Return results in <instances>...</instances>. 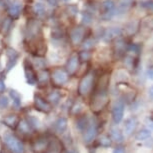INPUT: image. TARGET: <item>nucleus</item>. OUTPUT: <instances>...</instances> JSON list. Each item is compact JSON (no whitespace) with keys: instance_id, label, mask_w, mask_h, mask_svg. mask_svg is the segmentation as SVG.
<instances>
[{"instance_id":"1","label":"nucleus","mask_w":153,"mask_h":153,"mask_svg":"<svg viewBox=\"0 0 153 153\" xmlns=\"http://www.w3.org/2000/svg\"><path fill=\"white\" fill-rule=\"evenodd\" d=\"M108 84L109 76L107 74L101 76L95 86L94 93L92 95L91 109L95 112L102 110L108 103Z\"/></svg>"},{"instance_id":"2","label":"nucleus","mask_w":153,"mask_h":153,"mask_svg":"<svg viewBox=\"0 0 153 153\" xmlns=\"http://www.w3.org/2000/svg\"><path fill=\"white\" fill-rule=\"evenodd\" d=\"M3 142L11 153H24L25 152L24 145H23L22 141L17 136H15L13 133H11V132L4 133Z\"/></svg>"},{"instance_id":"3","label":"nucleus","mask_w":153,"mask_h":153,"mask_svg":"<svg viewBox=\"0 0 153 153\" xmlns=\"http://www.w3.org/2000/svg\"><path fill=\"white\" fill-rule=\"evenodd\" d=\"M94 87V76L92 74H86L82 77L78 85V94L80 96H86Z\"/></svg>"},{"instance_id":"4","label":"nucleus","mask_w":153,"mask_h":153,"mask_svg":"<svg viewBox=\"0 0 153 153\" xmlns=\"http://www.w3.org/2000/svg\"><path fill=\"white\" fill-rule=\"evenodd\" d=\"M124 110H125V103L122 100H118L112 106V119H113L115 124L120 123L123 119Z\"/></svg>"},{"instance_id":"5","label":"nucleus","mask_w":153,"mask_h":153,"mask_svg":"<svg viewBox=\"0 0 153 153\" xmlns=\"http://www.w3.org/2000/svg\"><path fill=\"white\" fill-rule=\"evenodd\" d=\"M51 80L55 85H63L68 81V72L63 69L57 68L51 74Z\"/></svg>"},{"instance_id":"6","label":"nucleus","mask_w":153,"mask_h":153,"mask_svg":"<svg viewBox=\"0 0 153 153\" xmlns=\"http://www.w3.org/2000/svg\"><path fill=\"white\" fill-rule=\"evenodd\" d=\"M34 106L37 110L44 112V113H48L51 111V103L45 98H43L41 95L36 94L34 96Z\"/></svg>"},{"instance_id":"7","label":"nucleus","mask_w":153,"mask_h":153,"mask_svg":"<svg viewBox=\"0 0 153 153\" xmlns=\"http://www.w3.org/2000/svg\"><path fill=\"white\" fill-rule=\"evenodd\" d=\"M24 73H25V78L29 85H35L37 82V74L35 73L33 69V66L30 64L29 62L24 61Z\"/></svg>"},{"instance_id":"8","label":"nucleus","mask_w":153,"mask_h":153,"mask_svg":"<svg viewBox=\"0 0 153 153\" xmlns=\"http://www.w3.org/2000/svg\"><path fill=\"white\" fill-rule=\"evenodd\" d=\"M5 54H6V56L8 58L7 63H6V71H9L14 67V66H15L19 55H18V53H17L16 51L11 47L6 48V50H5Z\"/></svg>"},{"instance_id":"9","label":"nucleus","mask_w":153,"mask_h":153,"mask_svg":"<svg viewBox=\"0 0 153 153\" xmlns=\"http://www.w3.org/2000/svg\"><path fill=\"white\" fill-rule=\"evenodd\" d=\"M79 56L77 54H74L72 55L69 60L67 61V64H66V70H67L69 75H73L77 72L79 67Z\"/></svg>"},{"instance_id":"10","label":"nucleus","mask_w":153,"mask_h":153,"mask_svg":"<svg viewBox=\"0 0 153 153\" xmlns=\"http://www.w3.org/2000/svg\"><path fill=\"white\" fill-rule=\"evenodd\" d=\"M85 29L83 27H75L70 32V39L73 44H79L84 39Z\"/></svg>"},{"instance_id":"11","label":"nucleus","mask_w":153,"mask_h":153,"mask_svg":"<svg viewBox=\"0 0 153 153\" xmlns=\"http://www.w3.org/2000/svg\"><path fill=\"white\" fill-rule=\"evenodd\" d=\"M97 135V127L94 124H89V126L84 130V134H83V140L85 143L92 142Z\"/></svg>"},{"instance_id":"12","label":"nucleus","mask_w":153,"mask_h":153,"mask_svg":"<svg viewBox=\"0 0 153 153\" xmlns=\"http://www.w3.org/2000/svg\"><path fill=\"white\" fill-rule=\"evenodd\" d=\"M22 10V3L19 0H15L14 2L11 3V5L8 8V14L12 17V18H17Z\"/></svg>"},{"instance_id":"13","label":"nucleus","mask_w":153,"mask_h":153,"mask_svg":"<svg viewBox=\"0 0 153 153\" xmlns=\"http://www.w3.org/2000/svg\"><path fill=\"white\" fill-rule=\"evenodd\" d=\"M2 123H3L4 125L8 126L9 128L14 129L18 126L19 119H18V117H17V115L11 114V115H7V116H5L3 119H2Z\"/></svg>"},{"instance_id":"14","label":"nucleus","mask_w":153,"mask_h":153,"mask_svg":"<svg viewBox=\"0 0 153 153\" xmlns=\"http://www.w3.org/2000/svg\"><path fill=\"white\" fill-rule=\"evenodd\" d=\"M67 124H68L67 119L65 117H59L53 124L54 130L57 133H63L67 129Z\"/></svg>"},{"instance_id":"15","label":"nucleus","mask_w":153,"mask_h":153,"mask_svg":"<svg viewBox=\"0 0 153 153\" xmlns=\"http://www.w3.org/2000/svg\"><path fill=\"white\" fill-rule=\"evenodd\" d=\"M137 126V120L136 118L131 117L129 119L126 120L125 125H124V129H125V133L127 135H130L133 133V131H135V128Z\"/></svg>"},{"instance_id":"16","label":"nucleus","mask_w":153,"mask_h":153,"mask_svg":"<svg viewBox=\"0 0 153 153\" xmlns=\"http://www.w3.org/2000/svg\"><path fill=\"white\" fill-rule=\"evenodd\" d=\"M110 137L112 140L118 143L123 142V140H124L123 132L121 131L119 128H117V127H112L110 129Z\"/></svg>"},{"instance_id":"17","label":"nucleus","mask_w":153,"mask_h":153,"mask_svg":"<svg viewBox=\"0 0 153 153\" xmlns=\"http://www.w3.org/2000/svg\"><path fill=\"white\" fill-rule=\"evenodd\" d=\"M18 128H19L20 132H22V133H24V134H29L33 130V128L31 127V125L27 121V119H23L21 121H19Z\"/></svg>"},{"instance_id":"18","label":"nucleus","mask_w":153,"mask_h":153,"mask_svg":"<svg viewBox=\"0 0 153 153\" xmlns=\"http://www.w3.org/2000/svg\"><path fill=\"white\" fill-rule=\"evenodd\" d=\"M115 4L112 0H105L102 4H101V9H102L104 14H109L112 13V11L114 10Z\"/></svg>"},{"instance_id":"19","label":"nucleus","mask_w":153,"mask_h":153,"mask_svg":"<svg viewBox=\"0 0 153 153\" xmlns=\"http://www.w3.org/2000/svg\"><path fill=\"white\" fill-rule=\"evenodd\" d=\"M9 95H10V97L12 98L14 106H15V107H20V106H21V95L16 90H13V89H10L9 90Z\"/></svg>"},{"instance_id":"20","label":"nucleus","mask_w":153,"mask_h":153,"mask_svg":"<svg viewBox=\"0 0 153 153\" xmlns=\"http://www.w3.org/2000/svg\"><path fill=\"white\" fill-rule=\"evenodd\" d=\"M61 100V94L59 91H52L48 94V101L53 105H56L59 103V101Z\"/></svg>"},{"instance_id":"21","label":"nucleus","mask_w":153,"mask_h":153,"mask_svg":"<svg viewBox=\"0 0 153 153\" xmlns=\"http://www.w3.org/2000/svg\"><path fill=\"white\" fill-rule=\"evenodd\" d=\"M89 121L87 117H79L76 121V128L80 131H84L89 126Z\"/></svg>"},{"instance_id":"22","label":"nucleus","mask_w":153,"mask_h":153,"mask_svg":"<svg viewBox=\"0 0 153 153\" xmlns=\"http://www.w3.org/2000/svg\"><path fill=\"white\" fill-rule=\"evenodd\" d=\"M115 47V53H117L118 55H123L124 52H125V42L123 41L122 39H118L116 43L114 45Z\"/></svg>"},{"instance_id":"23","label":"nucleus","mask_w":153,"mask_h":153,"mask_svg":"<svg viewBox=\"0 0 153 153\" xmlns=\"http://www.w3.org/2000/svg\"><path fill=\"white\" fill-rule=\"evenodd\" d=\"M150 135H151V131L147 128H144V129H142V130H140L139 132H137L136 136H135V139L139 140V141L146 140L150 137Z\"/></svg>"},{"instance_id":"24","label":"nucleus","mask_w":153,"mask_h":153,"mask_svg":"<svg viewBox=\"0 0 153 153\" xmlns=\"http://www.w3.org/2000/svg\"><path fill=\"white\" fill-rule=\"evenodd\" d=\"M48 79H49L48 71L42 70L37 74V82H38L39 84H46V83L48 82Z\"/></svg>"},{"instance_id":"25","label":"nucleus","mask_w":153,"mask_h":153,"mask_svg":"<svg viewBox=\"0 0 153 153\" xmlns=\"http://www.w3.org/2000/svg\"><path fill=\"white\" fill-rule=\"evenodd\" d=\"M133 2H134V0H120L119 1V8L122 11H125L132 6Z\"/></svg>"},{"instance_id":"26","label":"nucleus","mask_w":153,"mask_h":153,"mask_svg":"<svg viewBox=\"0 0 153 153\" xmlns=\"http://www.w3.org/2000/svg\"><path fill=\"white\" fill-rule=\"evenodd\" d=\"M33 11H34V13L39 16L43 15V14L45 13V7H44V5L41 3H36L33 6Z\"/></svg>"},{"instance_id":"27","label":"nucleus","mask_w":153,"mask_h":153,"mask_svg":"<svg viewBox=\"0 0 153 153\" xmlns=\"http://www.w3.org/2000/svg\"><path fill=\"white\" fill-rule=\"evenodd\" d=\"M99 143L102 147H109L112 143L111 137L106 136V135H104V136H101L100 140H99Z\"/></svg>"},{"instance_id":"28","label":"nucleus","mask_w":153,"mask_h":153,"mask_svg":"<svg viewBox=\"0 0 153 153\" xmlns=\"http://www.w3.org/2000/svg\"><path fill=\"white\" fill-rule=\"evenodd\" d=\"M27 121L29 122V124L31 125V127H32L33 129H37L40 127V122L39 120L37 119L36 117L34 116H28L27 117Z\"/></svg>"},{"instance_id":"29","label":"nucleus","mask_w":153,"mask_h":153,"mask_svg":"<svg viewBox=\"0 0 153 153\" xmlns=\"http://www.w3.org/2000/svg\"><path fill=\"white\" fill-rule=\"evenodd\" d=\"M120 34V30L119 29H116V28H111L107 31V33L105 34V38L107 37L108 39H112V38H115L116 36H118Z\"/></svg>"},{"instance_id":"30","label":"nucleus","mask_w":153,"mask_h":153,"mask_svg":"<svg viewBox=\"0 0 153 153\" xmlns=\"http://www.w3.org/2000/svg\"><path fill=\"white\" fill-rule=\"evenodd\" d=\"M124 63L128 69H132L134 67V57L131 55H127L124 59Z\"/></svg>"},{"instance_id":"31","label":"nucleus","mask_w":153,"mask_h":153,"mask_svg":"<svg viewBox=\"0 0 153 153\" xmlns=\"http://www.w3.org/2000/svg\"><path fill=\"white\" fill-rule=\"evenodd\" d=\"M9 105V100L5 95H1L0 96V109H5Z\"/></svg>"},{"instance_id":"32","label":"nucleus","mask_w":153,"mask_h":153,"mask_svg":"<svg viewBox=\"0 0 153 153\" xmlns=\"http://www.w3.org/2000/svg\"><path fill=\"white\" fill-rule=\"evenodd\" d=\"M94 46V41H93V39H87V40H85V42L83 43V45H82V47L84 48V49H90L92 48Z\"/></svg>"},{"instance_id":"33","label":"nucleus","mask_w":153,"mask_h":153,"mask_svg":"<svg viewBox=\"0 0 153 153\" xmlns=\"http://www.w3.org/2000/svg\"><path fill=\"white\" fill-rule=\"evenodd\" d=\"M79 58L83 60V61H87V60H89V58H90V53L88 52V51H83V52L79 55Z\"/></svg>"},{"instance_id":"34","label":"nucleus","mask_w":153,"mask_h":153,"mask_svg":"<svg viewBox=\"0 0 153 153\" xmlns=\"http://www.w3.org/2000/svg\"><path fill=\"white\" fill-rule=\"evenodd\" d=\"M45 66V61L43 59H36L35 60V67L37 68H43Z\"/></svg>"},{"instance_id":"35","label":"nucleus","mask_w":153,"mask_h":153,"mask_svg":"<svg viewBox=\"0 0 153 153\" xmlns=\"http://www.w3.org/2000/svg\"><path fill=\"white\" fill-rule=\"evenodd\" d=\"M113 153H125V149L123 148V147H116L114 150H113Z\"/></svg>"},{"instance_id":"36","label":"nucleus","mask_w":153,"mask_h":153,"mask_svg":"<svg viewBox=\"0 0 153 153\" xmlns=\"http://www.w3.org/2000/svg\"><path fill=\"white\" fill-rule=\"evenodd\" d=\"M5 84H4V82L2 81V80H0V92H3L5 90Z\"/></svg>"},{"instance_id":"37","label":"nucleus","mask_w":153,"mask_h":153,"mask_svg":"<svg viewBox=\"0 0 153 153\" xmlns=\"http://www.w3.org/2000/svg\"><path fill=\"white\" fill-rule=\"evenodd\" d=\"M148 95H149V97L151 98V99H153V85L149 88V90H148Z\"/></svg>"},{"instance_id":"38","label":"nucleus","mask_w":153,"mask_h":153,"mask_svg":"<svg viewBox=\"0 0 153 153\" xmlns=\"http://www.w3.org/2000/svg\"><path fill=\"white\" fill-rule=\"evenodd\" d=\"M147 73H148V77H149V78L153 80V69H150V70H148Z\"/></svg>"},{"instance_id":"39","label":"nucleus","mask_w":153,"mask_h":153,"mask_svg":"<svg viewBox=\"0 0 153 153\" xmlns=\"http://www.w3.org/2000/svg\"><path fill=\"white\" fill-rule=\"evenodd\" d=\"M0 153H7L6 151H5V150L4 149H1V150H0Z\"/></svg>"},{"instance_id":"40","label":"nucleus","mask_w":153,"mask_h":153,"mask_svg":"<svg viewBox=\"0 0 153 153\" xmlns=\"http://www.w3.org/2000/svg\"><path fill=\"white\" fill-rule=\"evenodd\" d=\"M62 153H72V152H70V151H64V152H62Z\"/></svg>"},{"instance_id":"41","label":"nucleus","mask_w":153,"mask_h":153,"mask_svg":"<svg viewBox=\"0 0 153 153\" xmlns=\"http://www.w3.org/2000/svg\"><path fill=\"white\" fill-rule=\"evenodd\" d=\"M0 71H1V64H0Z\"/></svg>"},{"instance_id":"42","label":"nucleus","mask_w":153,"mask_h":153,"mask_svg":"<svg viewBox=\"0 0 153 153\" xmlns=\"http://www.w3.org/2000/svg\"><path fill=\"white\" fill-rule=\"evenodd\" d=\"M151 118H152V120H153V114H152V117Z\"/></svg>"}]
</instances>
